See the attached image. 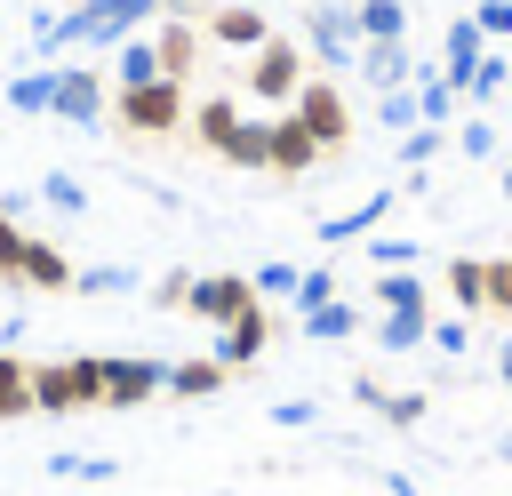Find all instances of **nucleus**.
<instances>
[{"mask_svg":"<svg viewBox=\"0 0 512 496\" xmlns=\"http://www.w3.org/2000/svg\"><path fill=\"white\" fill-rule=\"evenodd\" d=\"M56 104V72H16L8 80V112H48Z\"/></svg>","mask_w":512,"mask_h":496,"instance_id":"nucleus-31","label":"nucleus"},{"mask_svg":"<svg viewBox=\"0 0 512 496\" xmlns=\"http://www.w3.org/2000/svg\"><path fill=\"white\" fill-rule=\"evenodd\" d=\"M440 288H448V304H456L464 320H480V312H488V256H448Z\"/></svg>","mask_w":512,"mask_h":496,"instance_id":"nucleus-18","label":"nucleus"},{"mask_svg":"<svg viewBox=\"0 0 512 496\" xmlns=\"http://www.w3.org/2000/svg\"><path fill=\"white\" fill-rule=\"evenodd\" d=\"M320 160H328V152H320V136H312L296 112H280V120H272V152H264V176H280V184H304Z\"/></svg>","mask_w":512,"mask_h":496,"instance_id":"nucleus-11","label":"nucleus"},{"mask_svg":"<svg viewBox=\"0 0 512 496\" xmlns=\"http://www.w3.org/2000/svg\"><path fill=\"white\" fill-rule=\"evenodd\" d=\"M480 56H488V32H480V16H456V24H448V40H440V72L464 88Z\"/></svg>","mask_w":512,"mask_h":496,"instance_id":"nucleus-19","label":"nucleus"},{"mask_svg":"<svg viewBox=\"0 0 512 496\" xmlns=\"http://www.w3.org/2000/svg\"><path fill=\"white\" fill-rule=\"evenodd\" d=\"M176 0H80L72 16H64V48H120L136 24H152V16H168Z\"/></svg>","mask_w":512,"mask_h":496,"instance_id":"nucleus-5","label":"nucleus"},{"mask_svg":"<svg viewBox=\"0 0 512 496\" xmlns=\"http://www.w3.org/2000/svg\"><path fill=\"white\" fill-rule=\"evenodd\" d=\"M456 152H464V160H496V120H480V112H472V120L456 128Z\"/></svg>","mask_w":512,"mask_h":496,"instance_id":"nucleus-36","label":"nucleus"},{"mask_svg":"<svg viewBox=\"0 0 512 496\" xmlns=\"http://www.w3.org/2000/svg\"><path fill=\"white\" fill-rule=\"evenodd\" d=\"M488 320H512V248L488 256Z\"/></svg>","mask_w":512,"mask_h":496,"instance_id":"nucleus-35","label":"nucleus"},{"mask_svg":"<svg viewBox=\"0 0 512 496\" xmlns=\"http://www.w3.org/2000/svg\"><path fill=\"white\" fill-rule=\"evenodd\" d=\"M56 120H80V128H96L104 112H112V80L104 72H88V64H64L56 72V104H48Z\"/></svg>","mask_w":512,"mask_h":496,"instance_id":"nucleus-13","label":"nucleus"},{"mask_svg":"<svg viewBox=\"0 0 512 496\" xmlns=\"http://www.w3.org/2000/svg\"><path fill=\"white\" fill-rule=\"evenodd\" d=\"M152 48H160V72L192 88V64L208 56V32H200V16H192V8H168V16H160V32H152Z\"/></svg>","mask_w":512,"mask_h":496,"instance_id":"nucleus-12","label":"nucleus"},{"mask_svg":"<svg viewBox=\"0 0 512 496\" xmlns=\"http://www.w3.org/2000/svg\"><path fill=\"white\" fill-rule=\"evenodd\" d=\"M248 280H256V296H296V280H304V272H296V264H280V256H272V264H256V272H248Z\"/></svg>","mask_w":512,"mask_h":496,"instance_id":"nucleus-38","label":"nucleus"},{"mask_svg":"<svg viewBox=\"0 0 512 496\" xmlns=\"http://www.w3.org/2000/svg\"><path fill=\"white\" fill-rule=\"evenodd\" d=\"M504 88H512V56H504V48H488V56L472 64V80H464V104H496Z\"/></svg>","mask_w":512,"mask_h":496,"instance_id":"nucleus-26","label":"nucleus"},{"mask_svg":"<svg viewBox=\"0 0 512 496\" xmlns=\"http://www.w3.org/2000/svg\"><path fill=\"white\" fill-rule=\"evenodd\" d=\"M96 368H104V408H144L168 392V360L152 352H96Z\"/></svg>","mask_w":512,"mask_h":496,"instance_id":"nucleus-10","label":"nucleus"},{"mask_svg":"<svg viewBox=\"0 0 512 496\" xmlns=\"http://www.w3.org/2000/svg\"><path fill=\"white\" fill-rule=\"evenodd\" d=\"M304 336H312V344H344V336H360V304H344V296L312 304V312H304Z\"/></svg>","mask_w":512,"mask_h":496,"instance_id":"nucleus-24","label":"nucleus"},{"mask_svg":"<svg viewBox=\"0 0 512 496\" xmlns=\"http://www.w3.org/2000/svg\"><path fill=\"white\" fill-rule=\"evenodd\" d=\"M424 344H440V352H464V344H472V320H464V312H432Z\"/></svg>","mask_w":512,"mask_h":496,"instance_id":"nucleus-37","label":"nucleus"},{"mask_svg":"<svg viewBox=\"0 0 512 496\" xmlns=\"http://www.w3.org/2000/svg\"><path fill=\"white\" fill-rule=\"evenodd\" d=\"M160 304H168V312H184V320L224 328L232 312H248V304H256V280H248V272H168V280H160Z\"/></svg>","mask_w":512,"mask_h":496,"instance_id":"nucleus-2","label":"nucleus"},{"mask_svg":"<svg viewBox=\"0 0 512 496\" xmlns=\"http://www.w3.org/2000/svg\"><path fill=\"white\" fill-rule=\"evenodd\" d=\"M360 40H408V8L400 0H360Z\"/></svg>","mask_w":512,"mask_h":496,"instance_id":"nucleus-30","label":"nucleus"},{"mask_svg":"<svg viewBox=\"0 0 512 496\" xmlns=\"http://www.w3.org/2000/svg\"><path fill=\"white\" fill-rule=\"evenodd\" d=\"M304 56H312L320 72H344V64L360 56V16H352L344 0H312V16H304Z\"/></svg>","mask_w":512,"mask_h":496,"instance_id":"nucleus-8","label":"nucleus"},{"mask_svg":"<svg viewBox=\"0 0 512 496\" xmlns=\"http://www.w3.org/2000/svg\"><path fill=\"white\" fill-rule=\"evenodd\" d=\"M368 264H376V272H408V264H424V248H416L408 232H384V224H376V232H368Z\"/></svg>","mask_w":512,"mask_h":496,"instance_id":"nucleus-28","label":"nucleus"},{"mask_svg":"<svg viewBox=\"0 0 512 496\" xmlns=\"http://www.w3.org/2000/svg\"><path fill=\"white\" fill-rule=\"evenodd\" d=\"M232 384V368L216 360V352H200V360H168V392L176 400H208V392H224Z\"/></svg>","mask_w":512,"mask_h":496,"instance_id":"nucleus-21","label":"nucleus"},{"mask_svg":"<svg viewBox=\"0 0 512 496\" xmlns=\"http://www.w3.org/2000/svg\"><path fill=\"white\" fill-rule=\"evenodd\" d=\"M440 152H448V128H432V120H416V128L400 136V152H392V160H400V168L416 176V168H432Z\"/></svg>","mask_w":512,"mask_h":496,"instance_id":"nucleus-27","label":"nucleus"},{"mask_svg":"<svg viewBox=\"0 0 512 496\" xmlns=\"http://www.w3.org/2000/svg\"><path fill=\"white\" fill-rule=\"evenodd\" d=\"M384 488H392V496H424V488H416L408 472H384Z\"/></svg>","mask_w":512,"mask_h":496,"instance_id":"nucleus-43","label":"nucleus"},{"mask_svg":"<svg viewBox=\"0 0 512 496\" xmlns=\"http://www.w3.org/2000/svg\"><path fill=\"white\" fill-rule=\"evenodd\" d=\"M288 112H296V120L320 136V152H328V160L352 144V104H344V88H336L328 72H312V80L296 88V104H288Z\"/></svg>","mask_w":512,"mask_h":496,"instance_id":"nucleus-9","label":"nucleus"},{"mask_svg":"<svg viewBox=\"0 0 512 496\" xmlns=\"http://www.w3.org/2000/svg\"><path fill=\"white\" fill-rule=\"evenodd\" d=\"M88 408H104L96 352H80V360H32V416H88Z\"/></svg>","mask_w":512,"mask_h":496,"instance_id":"nucleus-4","label":"nucleus"},{"mask_svg":"<svg viewBox=\"0 0 512 496\" xmlns=\"http://www.w3.org/2000/svg\"><path fill=\"white\" fill-rule=\"evenodd\" d=\"M504 200H512V168H504Z\"/></svg>","mask_w":512,"mask_h":496,"instance_id":"nucleus-45","label":"nucleus"},{"mask_svg":"<svg viewBox=\"0 0 512 496\" xmlns=\"http://www.w3.org/2000/svg\"><path fill=\"white\" fill-rule=\"evenodd\" d=\"M200 32H208L216 48H264V40H272V16H264V8H248V0H224V8H208V16H200Z\"/></svg>","mask_w":512,"mask_h":496,"instance_id":"nucleus-15","label":"nucleus"},{"mask_svg":"<svg viewBox=\"0 0 512 496\" xmlns=\"http://www.w3.org/2000/svg\"><path fill=\"white\" fill-rule=\"evenodd\" d=\"M0 280L40 288V296H64V288H72V256H64L56 240L24 232V216H8V208H0Z\"/></svg>","mask_w":512,"mask_h":496,"instance_id":"nucleus-3","label":"nucleus"},{"mask_svg":"<svg viewBox=\"0 0 512 496\" xmlns=\"http://www.w3.org/2000/svg\"><path fill=\"white\" fill-rule=\"evenodd\" d=\"M312 80V56H304V40H264V48H248V64H240V88L256 96V104H296V88Z\"/></svg>","mask_w":512,"mask_h":496,"instance_id":"nucleus-6","label":"nucleus"},{"mask_svg":"<svg viewBox=\"0 0 512 496\" xmlns=\"http://www.w3.org/2000/svg\"><path fill=\"white\" fill-rule=\"evenodd\" d=\"M184 104H192L184 80H144V88H120V96H112V120H120L128 136H176V128H184Z\"/></svg>","mask_w":512,"mask_h":496,"instance_id":"nucleus-7","label":"nucleus"},{"mask_svg":"<svg viewBox=\"0 0 512 496\" xmlns=\"http://www.w3.org/2000/svg\"><path fill=\"white\" fill-rule=\"evenodd\" d=\"M48 472H56V480H112V456H64V448H56Z\"/></svg>","mask_w":512,"mask_h":496,"instance_id":"nucleus-40","label":"nucleus"},{"mask_svg":"<svg viewBox=\"0 0 512 496\" xmlns=\"http://www.w3.org/2000/svg\"><path fill=\"white\" fill-rule=\"evenodd\" d=\"M128 280H136V272H120V264H88V272H72L80 296H128Z\"/></svg>","mask_w":512,"mask_h":496,"instance_id":"nucleus-34","label":"nucleus"},{"mask_svg":"<svg viewBox=\"0 0 512 496\" xmlns=\"http://www.w3.org/2000/svg\"><path fill=\"white\" fill-rule=\"evenodd\" d=\"M376 120H384L392 136H408V128L424 120V112H416V80H408V88H384V96H376Z\"/></svg>","mask_w":512,"mask_h":496,"instance_id":"nucleus-32","label":"nucleus"},{"mask_svg":"<svg viewBox=\"0 0 512 496\" xmlns=\"http://www.w3.org/2000/svg\"><path fill=\"white\" fill-rule=\"evenodd\" d=\"M0 352H8V344H0Z\"/></svg>","mask_w":512,"mask_h":496,"instance_id":"nucleus-46","label":"nucleus"},{"mask_svg":"<svg viewBox=\"0 0 512 496\" xmlns=\"http://www.w3.org/2000/svg\"><path fill=\"white\" fill-rule=\"evenodd\" d=\"M40 200H48V208H64V216H80V208H88V184H80V176H64V168H48V176H40Z\"/></svg>","mask_w":512,"mask_h":496,"instance_id":"nucleus-33","label":"nucleus"},{"mask_svg":"<svg viewBox=\"0 0 512 496\" xmlns=\"http://www.w3.org/2000/svg\"><path fill=\"white\" fill-rule=\"evenodd\" d=\"M264 344H272V312H264V296L216 328V360H224L232 376H240V368H256V360H264Z\"/></svg>","mask_w":512,"mask_h":496,"instance_id":"nucleus-14","label":"nucleus"},{"mask_svg":"<svg viewBox=\"0 0 512 496\" xmlns=\"http://www.w3.org/2000/svg\"><path fill=\"white\" fill-rule=\"evenodd\" d=\"M376 312H432V280L408 264V272H376Z\"/></svg>","mask_w":512,"mask_h":496,"instance_id":"nucleus-22","label":"nucleus"},{"mask_svg":"<svg viewBox=\"0 0 512 496\" xmlns=\"http://www.w3.org/2000/svg\"><path fill=\"white\" fill-rule=\"evenodd\" d=\"M424 408H432V400H424V392H384V408H376V416H384V424H400V432H408V424H424Z\"/></svg>","mask_w":512,"mask_h":496,"instance_id":"nucleus-39","label":"nucleus"},{"mask_svg":"<svg viewBox=\"0 0 512 496\" xmlns=\"http://www.w3.org/2000/svg\"><path fill=\"white\" fill-rule=\"evenodd\" d=\"M144 80H168V72H160L152 32H128V40L112 48V96H120V88H144Z\"/></svg>","mask_w":512,"mask_h":496,"instance_id":"nucleus-20","label":"nucleus"},{"mask_svg":"<svg viewBox=\"0 0 512 496\" xmlns=\"http://www.w3.org/2000/svg\"><path fill=\"white\" fill-rule=\"evenodd\" d=\"M496 376H504V384H512V344H504V352H496Z\"/></svg>","mask_w":512,"mask_h":496,"instance_id":"nucleus-44","label":"nucleus"},{"mask_svg":"<svg viewBox=\"0 0 512 496\" xmlns=\"http://www.w3.org/2000/svg\"><path fill=\"white\" fill-rule=\"evenodd\" d=\"M472 16H480V32H488V40H512V0H480Z\"/></svg>","mask_w":512,"mask_h":496,"instance_id":"nucleus-42","label":"nucleus"},{"mask_svg":"<svg viewBox=\"0 0 512 496\" xmlns=\"http://www.w3.org/2000/svg\"><path fill=\"white\" fill-rule=\"evenodd\" d=\"M32 416V360L24 352H0V424Z\"/></svg>","mask_w":512,"mask_h":496,"instance_id":"nucleus-25","label":"nucleus"},{"mask_svg":"<svg viewBox=\"0 0 512 496\" xmlns=\"http://www.w3.org/2000/svg\"><path fill=\"white\" fill-rule=\"evenodd\" d=\"M456 104H464V88H456L440 64H432V72H416V112H424L432 128H448V120H456Z\"/></svg>","mask_w":512,"mask_h":496,"instance_id":"nucleus-23","label":"nucleus"},{"mask_svg":"<svg viewBox=\"0 0 512 496\" xmlns=\"http://www.w3.org/2000/svg\"><path fill=\"white\" fill-rule=\"evenodd\" d=\"M192 136H200V152H216L232 168H264V152H272V120H256L232 88H216V96L192 104Z\"/></svg>","mask_w":512,"mask_h":496,"instance_id":"nucleus-1","label":"nucleus"},{"mask_svg":"<svg viewBox=\"0 0 512 496\" xmlns=\"http://www.w3.org/2000/svg\"><path fill=\"white\" fill-rule=\"evenodd\" d=\"M328 296H336V272H328V264L296 280V304H304V312H312V304H328Z\"/></svg>","mask_w":512,"mask_h":496,"instance_id":"nucleus-41","label":"nucleus"},{"mask_svg":"<svg viewBox=\"0 0 512 496\" xmlns=\"http://www.w3.org/2000/svg\"><path fill=\"white\" fill-rule=\"evenodd\" d=\"M392 208H400V192L384 184V192H368L360 208H344V216H320V248H352V240H368V232H376Z\"/></svg>","mask_w":512,"mask_h":496,"instance_id":"nucleus-16","label":"nucleus"},{"mask_svg":"<svg viewBox=\"0 0 512 496\" xmlns=\"http://www.w3.org/2000/svg\"><path fill=\"white\" fill-rule=\"evenodd\" d=\"M424 328H432V312H376V344L384 352H416Z\"/></svg>","mask_w":512,"mask_h":496,"instance_id":"nucleus-29","label":"nucleus"},{"mask_svg":"<svg viewBox=\"0 0 512 496\" xmlns=\"http://www.w3.org/2000/svg\"><path fill=\"white\" fill-rule=\"evenodd\" d=\"M360 72L384 96V88H408L416 80V56H408V40H360Z\"/></svg>","mask_w":512,"mask_h":496,"instance_id":"nucleus-17","label":"nucleus"}]
</instances>
